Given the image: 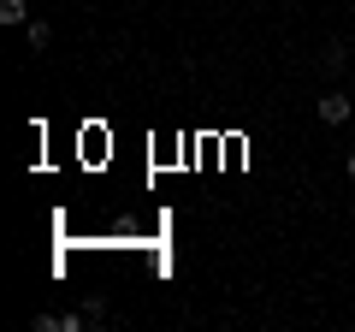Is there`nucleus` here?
I'll list each match as a JSON object with an SVG mask.
<instances>
[{"mask_svg":"<svg viewBox=\"0 0 355 332\" xmlns=\"http://www.w3.org/2000/svg\"><path fill=\"white\" fill-rule=\"evenodd\" d=\"M24 36H30V48H48V36H53V30L42 24V18H30V24H24Z\"/></svg>","mask_w":355,"mask_h":332,"instance_id":"obj_3","label":"nucleus"},{"mask_svg":"<svg viewBox=\"0 0 355 332\" xmlns=\"http://www.w3.org/2000/svg\"><path fill=\"white\" fill-rule=\"evenodd\" d=\"M320 119H326V125H343V119H349V95H320Z\"/></svg>","mask_w":355,"mask_h":332,"instance_id":"obj_1","label":"nucleus"},{"mask_svg":"<svg viewBox=\"0 0 355 332\" xmlns=\"http://www.w3.org/2000/svg\"><path fill=\"white\" fill-rule=\"evenodd\" d=\"M349 179H355V149H349Z\"/></svg>","mask_w":355,"mask_h":332,"instance_id":"obj_4","label":"nucleus"},{"mask_svg":"<svg viewBox=\"0 0 355 332\" xmlns=\"http://www.w3.org/2000/svg\"><path fill=\"white\" fill-rule=\"evenodd\" d=\"M0 24H30V6L24 0H0Z\"/></svg>","mask_w":355,"mask_h":332,"instance_id":"obj_2","label":"nucleus"}]
</instances>
